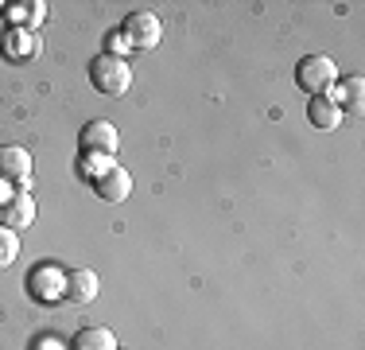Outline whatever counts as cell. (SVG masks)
Returning a JSON list of instances; mask_svg holds the SVG:
<instances>
[{
	"label": "cell",
	"instance_id": "obj_10",
	"mask_svg": "<svg viewBox=\"0 0 365 350\" xmlns=\"http://www.w3.org/2000/svg\"><path fill=\"white\" fill-rule=\"evenodd\" d=\"M98 288H101V280L93 269H74V273H66V300L90 304L93 296H98Z\"/></svg>",
	"mask_w": 365,
	"mask_h": 350
},
{
	"label": "cell",
	"instance_id": "obj_12",
	"mask_svg": "<svg viewBox=\"0 0 365 350\" xmlns=\"http://www.w3.org/2000/svg\"><path fill=\"white\" fill-rule=\"evenodd\" d=\"M66 350H117V339H113L109 327H93L90 323V327L74 331V339Z\"/></svg>",
	"mask_w": 365,
	"mask_h": 350
},
{
	"label": "cell",
	"instance_id": "obj_1",
	"mask_svg": "<svg viewBox=\"0 0 365 350\" xmlns=\"http://www.w3.org/2000/svg\"><path fill=\"white\" fill-rule=\"evenodd\" d=\"M295 82H299V90L307 94V98H323L330 86L338 82L334 59H327V55H303L299 66H295Z\"/></svg>",
	"mask_w": 365,
	"mask_h": 350
},
{
	"label": "cell",
	"instance_id": "obj_8",
	"mask_svg": "<svg viewBox=\"0 0 365 350\" xmlns=\"http://www.w3.org/2000/svg\"><path fill=\"white\" fill-rule=\"evenodd\" d=\"M93 187H98V195L106 199V203H125V199L133 195V175L113 164V168L101 175V179H93Z\"/></svg>",
	"mask_w": 365,
	"mask_h": 350
},
{
	"label": "cell",
	"instance_id": "obj_13",
	"mask_svg": "<svg viewBox=\"0 0 365 350\" xmlns=\"http://www.w3.org/2000/svg\"><path fill=\"white\" fill-rule=\"evenodd\" d=\"M334 86H338V94H334V105H338V109H342V105H346V109H361L365 82H361L358 74H354V78H346V82H334Z\"/></svg>",
	"mask_w": 365,
	"mask_h": 350
},
{
	"label": "cell",
	"instance_id": "obj_5",
	"mask_svg": "<svg viewBox=\"0 0 365 350\" xmlns=\"http://www.w3.org/2000/svg\"><path fill=\"white\" fill-rule=\"evenodd\" d=\"M78 144H82V152L113 156V152H117V144H120L117 125H113V121H90V125L78 133Z\"/></svg>",
	"mask_w": 365,
	"mask_h": 350
},
{
	"label": "cell",
	"instance_id": "obj_15",
	"mask_svg": "<svg viewBox=\"0 0 365 350\" xmlns=\"http://www.w3.org/2000/svg\"><path fill=\"white\" fill-rule=\"evenodd\" d=\"M113 168V156H98V152H82V160H78V171L86 175V179H101Z\"/></svg>",
	"mask_w": 365,
	"mask_h": 350
},
{
	"label": "cell",
	"instance_id": "obj_18",
	"mask_svg": "<svg viewBox=\"0 0 365 350\" xmlns=\"http://www.w3.org/2000/svg\"><path fill=\"white\" fill-rule=\"evenodd\" d=\"M43 350H63V346H58V343H51V339H47V343H43Z\"/></svg>",
	"mask_w": 365,
	"mask_h": 350
},
{
	"label": "cell",
	"instance_id": "obj_2",
	"mask_svg": "<svg viewBox=\"0 0 365 350\" xmlns=\"http://www.w3.org/2000/svg\"><path fill=\"white\" fill-rule=\"evenodd\" d=\"M90 82L98 94L106 98H120V94L133 86V70H128L125 59H113V55H98L90 63Z\"/></svg>",
	"mask_w": 365,
	"mask_h": 350
},
{
	"label": "cell",
	"instance_id": "obj_17",
	"mask_svg": "<svg viewBox=\"0 0 365 350\" xmlns=\"http://www.w3.org/2000/svg\"><path fill=\"white\" fill-rule=\"evenodd\" d=\"M128 51H133V39H128V35L120 31V28L106 35V55H113V59H125Z\"/></svg>",
	"mask_w": 365,
	"mask_h": 350
},
{
	"label": "cell",
	"instance_id": "obj_7",
	"mask_svg": "<svg viewBox=\"0 0 365 350\" xmlns=\"http://www.w3.org/2000/svg\"><path fill=\"white\" fill-rule=\"evenodd\" d=\"M36 222V199L28 195V191H16L8 203H0V226H8V230H24V226Z\"/></svg>",
	"mask_w": 365,
	"mask_h": 350
},
{
	"label": "cell",
	"instance_id": "obj_11",
	"mask_svg": "<svg viewBox=\"0 0 365 350\" xmlns=\"http://www.w3.org/2000/svg\"><path fill=\"white\" fill-rule=\"evenodd\" d=\"M307 117H311V125L323 129V133H330V129L342 125V109L334 105V98H330V94H323V98H311V101H307Z\"/></svg>",
	"mask_w": 365,
	"mask_h": 350
},
{
	"label": "cell",
	"instance_id": "obj_6",
	"mask_svg": "<svg viewBox=\"0 0 365 350\" xmlns=\"http://www.w3.org/2000/svg\"><path fill=\"white\" fill-rule=\"evenodd\" d=\"M120 31L133 39V47H155L163 35V24L155 20V12H128L125 24H120Z\"/></svg>",
	"mask_w": 365,
	"mask_h": 350
},
{
	"label": "cell",
	"instance_id": "obj_4",
	"mask_svg": "<svg viewBox=\"0 0 365 350\" xmlns=\"http://www.w3.org/2000/svg\"><path fill=\"white\" fill-rule=\"evenodd\" d=\"M0 183L28 187L31 183V152L20 144H0Z\"/></svg>",
	"mask_w": 365,
	"mask_h": 350
},
{
	"label": "cell",
	"instance_id": "obj_14",
	"mask_svg": "<svg viewBox=\"0 0 365 350\" xmlns=\"http://www.w3.org/2000/svg\"><path fill=\"white\" fill-rule=\"evenodd\" d=\"M43 16H47V4L43 0H31V4H12V12H8V20L12 24H20L24 31L31 28V24H39Z\"/></svg>",
	"mask_w": 365,
	"mask_h": 350
},
{
	"label": "cell",
	"instance_id": "obj_16",
	"mask_svg": "<svg viewBox=\"0 0 365 350\" xmlns=\"http://www.w3.org/2000/svg\"><path fill=\"white\" fill-rule=\"evenodd\" d=\"M16 253H20V238H16V230H8V226H0V269H8L16 261Z\"/></svg>",
	"mask_w": 365,
	"mask_h": 350
},
{
	"label": "cell",
	"instance_id": "obj_3",
	"mask_svg": "<svg viewBox=\"0 0 365 350\" xmlns=\"http://www.w3.org/2000/svg\"><path fill=\"white\" fill-rule=\"evenodd\" d=\"M28 292L43 304H58L66 296V273L58 265H51V261H43V265H36L28 273Z\"/></svg>",
	"mask_w": 365,
	"mask_h": 350
},
{
	"label": "cell",
	"instance_id": "obj_9",
	"mask_svg": "<svg viewBox=\"0 0 365 350\" xmlns=\"http://www.w3.org/2000/svg\"><path fill=\"white\" fill-rule=\"evenodd\" d=\"M0 51H4L12 63H24V59H36L39 51H43V43H39V35L36 31H8L4 39H0Z\"/></svg>",
	"mask_w": 365,
	"mask_h": 350
}]
</instances>
